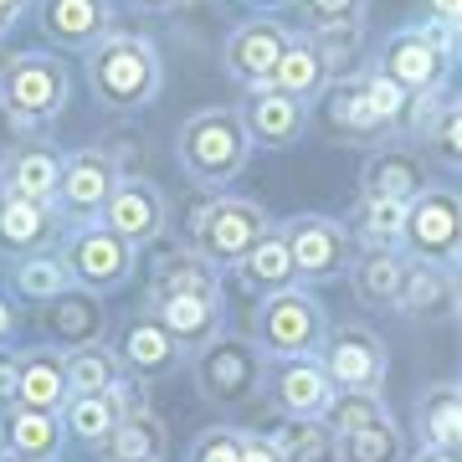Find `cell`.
<instances>
[{
  "label": "cell",
  "mask_w": 462,
  "mask_h": 462,
  "mask_svg": "<svg viewBox=\"0 0 462 462\" xmlns=\"http://www.w3.org/2000/svg\"><path fill=\"white\" fill-rule=\"evenodd\" d=\"M16 365H21L16 370V406L62 416V406H67V349L42 339V345L21 349Z\"/></svg>",
  "instance_id": "obj_23"
},
{
  "label": "cell",
  "mask_w": 462,
  "mask_h": 462,
  "mask_svg": "<svg viewBox=\"0 0 462 462\" xmlns=\"http://www.w3.org/2000/svg\"><path fill=\"white\" fill-rule=\"evenodd\" d=\"M236 118H242L252 149H293L309 129V108L288 93H278V88H252L236 108Z\"/></svg>",
  "instance_id": "obj_22"
},
{
  "label": "cell",
  "mask_w": 462,
  "mask_h": 462,
  "mask_svg": "<svg viewBox=\"0 0 462 462\" xmlns=\"http://www.w3.org/2000/svg\"><path fill=\"white\" fill-rule=\"evenodd\" d=\"M88 93L103 114H139L165 93V57L139 32H108L98 47L83 51Z\"/></svg>",
  "instance_id": "obj_1"
},
{
  "label": "cell",
  "mask_w": 462,
  "mask_h": 462,
  "mask_svg": "<svg viewBox=\"0 0 462 462\" xmlns=\"http://www.w3.org/2000/svg\"><path fill=\"white\" fill-rule=\"evenodd\" d=\"M406 257H401L396 247H380V252H355L345 267L349 288H355V298H360L365 309H375V314H396V293L401 282H406Z\"/></svg>",
  "instance_id": "obj_28"
},
{
  "label": "cell",
  "mask_w": 462,
  "mask_h": 462,
  "mask_svg": "<svg viewBox=\"0 0 462 462\" xmlns=\"http://www.w3.org/2000/svg\"><path fill=\"white\" fill-rule=\"evenodd\" d=\"M242 437L247 431L242 427H200L196 437H190V447H185V462H236L242 457Z\"/></svg>",
  "instance_id": "obj_45"
},
{
  "label": "cell",
  "mask_w": 462,
  "mask_h": 462,
  "mask_svg": "<svg viewBox=\"0 0 462 462\" xmlns=\"http://www.w3.org/2000/svg\"><path fill=\"white\" fill-rule=\"evenodd\" d=\"M0 462H26V457H16V452H5V447H0Z\"/></svg>",
  "instance_id": "obj_56"
},
{
  "label": "cell",
  "mask_w": 462,
  "mask_h": 462,
  "mask_svg": "<svg viewBox=\"0 0 462 462\" xmlns=\"http://www.w3.org/2000/svg\"><path fill=\"white\" fill-rule=\"evenodd\" d=\"M236 462H282V457H278V447L267 442V431H247V437H242V457Z\"/></svg>",
  "instance_id": "obj_47"
},
{
  "label": "cell",
  "mask_w": 462,
  "mask_h": 462,
  "mask_svg": "<svg viewBox=\"0 0 462 462\" xmlns=\"http://www.w3.org/2000/svg\"><path fill=\"white\" fill-rule=\"evenodd\" d=\"M267 88H278V93L298 98L303 108L329 88V72H324L314 42H309L303 32H293V42H288V51H282V62H278V72H273V83H267Z\"/></svg>",
  "instance_id": "obj_34"
},
{
  "label": "cell",
  "mask_w": 462,
  "mask_h": 462,
  "mask_svg": "<svg viewBox=\"0 0 462 462\" xmlns=\"http://www.w3.org/2000/svg\"><path fill=\"white\" fill-rule=\"evenodd\" d=\"M57 462H62V457H57Z\"/></svg>",
  "instance_id": "obj_58"
},
{
  "label": "cell",
  "mask_w": 462,
  "mask_h": 462,
  "mask_svg": "<svg viewBox=\"0 0 462 462\" xmlns=\"http://www.w3.org/2000/svg\"><path fill=\"white\" fill-rule=\"evenodd\" d=\"M32 11L57 51H88L114 32V0H36Z\"/></svg>",
  "instance_id": "obj_19"
},
{
  "label": "cell",
  "mask_w": 462,
  "mask_h": 462,
  "mask_svg": "<svg viewBox=\"0 0 462 462\" xmlns=\"http://www.w3.org/2000/svg\"><path fill=\"white\" fill-rule=\"evenodd\" d=\"M365 83V98H370V114L380 118V129L385 134H401V118H406V103H411V93H401L385 72H375V67H365L360 72Z\"/></svg>",
  "instance_id": "obj_44"
},
{
  "label": "cell",
  "mask_w": 462,
  "mask_h": 462,
  "mask_svg": "<svg viewBox=\"0 0 462 462\" xmlns=\"http://www.w3.org/2000/svg\"><path fill=\"white\" fill-rule=\"evenodd\" d=\"M263 391L278 416H324L334 401V385L314 355H293V360H267Z\"/></svg>",
  "instance_id": "obj_17"
},
{
  "label": "cell",
  "mask_w": 462,
  "mask_h": 462,
  "mask_svg": "<svg viewBox=\"0 0 462 462\" xmlns=\"http://www.w3.org/2000/svg\"><path fill=\"white\" fill-rule=\"evenodd\" d=\"M278 231H282V242H288V257H293L298 288H319V282L345 278L355 247H349V231L339 216L298 211L288 221H278Z\"/></svg>",
  "instance_id": "obj_10"
},
{
  "label": "cell",
  "mask_w": 462,
  "mask_h": 462,
  "mask_svg": "<svg viewBox=\"0 0 462 462\" xmlns=\"http://www.w3.org/2000/svg\"><path fill=\"white\" fill-rule=\"evenodd\" d=\"M401 211L396 200H355V211L345 216V231H349V247L355 252H380V247H396L401 236Z\"/></svg>",
  "instance_id": "obj_36"
},
{
  "label": "cell",
  "mask_w": 462,
  "mask_h": 462,
  "mask_svg": "<svg viewBox=\"0 0 462 462\" xmlns=\"http://www.w3.org/2000/svg\"><path fill=\"white\" fill-rule=\"evenodd\" d=\"M16 334H21V309H16V298L0 288V349L16 345Z\"/></svg>",
  "instance_id": "obj_48"
},
{
  "label": "cell",
  "mask_w": 462,
  "mask_h": 462,
  "mask_svg": "<svg viewBox=\"0 0 462 462\" xmlns=\"http://www.w3.org/2000/svg\"><path fill=\"white\" fill-rule=\"evenodd\" d=\"M339 462H406V431L396 416H375L339 437Z\"/></svg>",
  "instance_id": "obj_37"
},
{
  "label": "cell",
  "mask_w": 462,
  "mask_h": 462,
  "mask_svg": "<svg viewBox=\"0 0 462 462\" xmlns=\"http://www.w3.org/2000/svg\"><path fill=\"white\" fill-rule=\"evenodd\" d=\"M118 375H124V370H118L108 339L67 349V396H103Z\"/></svg>",
  "instance_id": "obj_40"
},
{
  "label": "cell",
  "mask_w": 462,
  "mask_h": 462,
  "mask_svg": "<svg viewBox=\"0 0 462 462\" xmlns=\"http://www.w3.org/2000/svg\"><path fill=\"white\" fill-rule=\"evenodd\" d=\"M252 139L242 129L236 108H196L175 134V165L196 190H226L242 180V170L252 165Z\"/></svg>",
  "instance_id": "obj_2"
},
{
  "label": "cell",
  "mask_w": 462,
  "mask_h": 462,
  "mask_svg": "<svg viewBox=\"0 0 462 462\" xmlns=\"http://www.w3.org/2000/svg\"><path fill=\"white\" fill-rule=\"evenodd\" d=\"M396 314L416 319V324H452V314H457V267L411 263L396 293Z\"/></svg>",
  "instance_id": "obj_25"
},
{
  "label": "cell",
  "mask_w": 462,
  "mask_h": 462,
  "mask_svg": "<svg viewBox=\"0 0 462 462\" xmlns=\"http://www.w3.org/2000/svg\"><path fill=\"white\" fill-rule=\"evenodd\" d=\"M406 462H457V452H447V447H416Z\"/></svg>",
  "instance_id": "obj_52"
},
{
  "label": "cell",
  "mask_w": 462,
  "mask_h": 462,
  "mask_svg": "<svg viewBox=\"0 0 462 462\" xmlns=\"http://www.w3.org/2000/svg\"><path fill=\"white\" fill-rule=\"evenodd\" d=\"M190 360V380H196V396L211 406V411H242L263 396V375L267 360L263 349L252 345L247 334H216L211 345H200Z\"/></svg>",
  "instance_id": "obj_3"
},
{
  "label": "cell",
  "mask_w": 462,
  "mask_h": 462,
  "mask_svg": "<svg viewBox=\"0 0 462 462\" xmlns=\"http://www.w3.org/2000/svg\"><path fill=\"white\" fill-rule=\"evenodd\" d=\"M457 242H462L457 185H427L421 196L406 200V211H401V236H396V252L406 263L457 267Z\"/></svg>",
  "instance_id": "obj_9"
},
{
  "label": "cell",
  "mask_w": 462,
  "mask_h": 462,
  "mask_svg": "<svg viewBox=\"0 0 462 462\" xmlns=\"http://www.w3.org/2000/svg\"><path fill=\"white\" fill-rule=\"evenodd\" d=\"M427 21H437V26H457L462 21V0H427Z\"/></svg>",
  "instance_id": "obj_50"
},
{
  "label": "cell",
  "mask_w": 462,
  "mask_h": 462,
  "mask_svg": "<svg viewBox=\"0 0 462 462\" xmlns=\"http://www.w3.org/2000/svg\"><path fill=\"white\" fill-rule=\"evenodd\" d=\"M457 67V26H401L385 36V47L375 57V72H385L401 93H437Z\"/></svg>",
  "instance_id": "obj_5"
},
{
  "label": "cell",
  "mask_w": 462,
  "mask_h": 462,
  "mask_svg": "<svg viewBox=\"0 0 462 462\" xmlns=\"http://www.w3.org/2000/svg\"><path fill=\"white\" fill-rule=\"evenodd\" d=\"M139 11H149V16H165V11H180L185 0H134Z\"/></svg>",
  "instance_id": "obj_53"
},
{
  "label": "cell",
  "mask_w": 462,
  "mask_h": 462,
  "mask_svg": "<svg viewBox=\"0 0 462 462\" xmlns=\"http://www.w3.org/2000/svg\"><path fill=\"white\" fill-rule=\"evenodd\" d=\"M0 5H5V11H11V16H26V11H32V5H36V0H0Z\"/></svg>",
  "instance_id": "obj_54"
},
{
  "label": "cell",
  "mask_w": 462,
  "mask_h": 462,
  "mask_svg": "<svg viewBox=\"0 0 462 462\" xmlns=\"http://www.w3.org/2000/svg\"><path fill=\"white\" fill-rule=\"evenodd\" d=\"M273 226L263 200H247V196H231V190H216L196 206L190 216V247L216 267V273H231L242 263V252Z\"/></svg>",
  "instance_id": "obj_7"
},
{
  "label": "cell",
  "mask_w": 462,
  "mask_h": 462,
  "mask_svg": "<svg viewBox=\"0 0 462 462\" xmlns=\"http://www.w3.org/2000/svg\"><path fill=\"white\" fill-rule=\"evenodd\" d=\"M16 355H11V345L0 349V411H5V406H16Z\"/></svg>",
  "instance_id": "obj_49"
},
{
  "label": "cell",
  "mask_w": 462,
  "mask_h": 462,
  "mask_svg": "<svg viewBox=\"0 0 462 462\" xmlns=\"http://www.w3.org/2000/svg\"><path fill=\"white\" fill-rule=\"evenodd\" d=\"M108 396H114L118 416H134V411H149V380H134V375H118L108 385Z\"/></svg>",
  "instance_id": "obj_46"
},
{
  "label": "cell",
  "mask_w": 462,
  "mask_h": 462,
  "mask_svg": "<svg viewBox=\"0 0 462 462\" xmlns=\"http://www.w3.org/2000/svg\"><path fill=\"white\" fill-rule=\"evenodd\" d=\"M47 309V339L57 349H78V345H98L108 339V309H103L98 293H88V288H62V293L42 303Z\"/></svg>",
  "instance_id": "obj_24"
},
{
  "label": "cell",
  "mask_w": 462,
  "mask_h": 462,
  "mask_svg": "<svg viewBox=\"0 0 462 462\" xmlns=\"http://www.w3.org/2000/svg\"><path fill=\"white\" fill-rule=\"evenodd\" d=\"M98 462H139V457H98Z\"/></svg>",
  "instance_id": "obj_57"
},
{
  "label": "cell",
  "mask_w": 462,
  "mask_h": 462,
  "mask_svg": "<svg viewBox=\"0 0 462 462\" xmlns=\"http://www.w3.org/2000/svg\"><path fill=\"white\" fill-rule=\"evenodd\" d=\"M293 42V26H282L278 16H247L236 21L221 42V67H226V78L236 88H267L273 83V72H278L282 51Z\"/></svg>",
  "instance_id": "obj_13"
},
{
  "label": "cell",
  "mask_w": 462,
  "mask_h": 462,
  "mask_svg": "<svg viewBox=\"0 0 462 462\" xmlns=\"http://www.w3.org/2000/svg\"><path fill=\"white\" fill-rule=\"evenodd\" d=\"M314 360L324 365L334 391H385L391 375V349L370 324H329Z\"/></svg>",
  "instance_id": "obj_11"
},
{
  "label": "cell",
  "mask_w": 462,
  "mask_h": 462,
  "mask_svg": "<svg viewBox=\"0 0 462 462\" xmlns=\"http://www.w3.org/2000/svg\"><path fill=\"white\" fill-rule=\"evenodd\" d=\"M144 309L160 324L185 355H196L200 345H211L216 334L226 329V298H211V293H154L149 288Z\"/></svg>",
  "instance_id": "obj_18"
},
{
  "label": "cell",
  "mask_w": 462,
  "mask_h": 462,
  "mask_svg": "<svg viewBox=\"0 0 462 462\" xmlns=\"http://www.w3.org/2000/svg\"><path fill=\"white\" fill-rule=\"evenodd\" d=\"M411 437L416 447H447L457 452L462 442V401H457V380H431L416 391V411H411Z\"/></svg>",
  "instance_id": "obj_27"
},
{
  "label": "cell",
  "mask_w": 462,
  "mask_h": 462,
  "mask_svg": "<svg viewBox=\"0 0 462 462\" xmlns=\"http://www.w3.org/2000/svg\"><path fill=\"white\" fill-rule=\"evenodd\" d=\"M108 349H114V360H118L124 375L149 380V385L175 375L180 360H185V349L170 339L165 324L149 314V309H134V314L114 319V324H108Z\"/></svg>",
  "instance_id": "obj_12"
},
{
  "label": "cell",
  "mask_w": 462,
  "mask_h": 462,
  "mask_svg": "<svg viewBox=\"0 0 462 462\" xmlns=\"http://www.w3.org/2000/svg\"><path fill=\"white\" fill-rule=\"evenodd\" d=\"M324 329H329V309H324L309 288L293 282V288H282V293L257 298L247 339L263 349V360H293V355H314Z\"/></svg>",
  "instance_id": "obj_6"
},
{
  "label": "cell",
  "mask_w": 462,
  "mask_h": 462,
  "mask_svg": "<svg viewBox=\"0 0 462 462\" xmlns=\"http://www.w3.org/2000/svg\"><path fill=\"white\" fill-rule=\"evenodd\" d=\"M236 278H242V288H247L252 298H267V293H282V288H293V257H288V242H282L278 221L252 242L247 252H242V263L231 267Z\"/></svg>",
  "instance_id": "obj_30"
},
{
  "label": "cell",
  "mask_w": 462,
  "mask_h": 462,
  "mask_svg": "<svg viewBox=\"0 0 462 462\" xmlns=\"http://www.w3.org/2000/svg\"><path fill=\"white\" fill-rule=\"evenodd\" d=\"M170 452V427L165 416L154 411H134V416H118V427L108 431L98 457H139V462H165Z\"/></svg>",
  "instance_id": "obj_33"
},
{
  "label": "cell",
  "mask_w": 462,
  "mask_h": 462,
  "mask_svg": "<svg viewBox=\"0 0 462 462\" xmlns=\"http://www.w3.org/2000/svg\"><path fill=\"white\" fill-rule=\"evenodd\" d=\"M118 180H124V170H118L114 149H103V144L72 149V154H62V180H57V200L51 206L62 211V221H93L108 206Z\"/></svg>",
  "instance_id": "obj_14"
},
{
  "label": "cell",
  "mask_w": 462,
  "mask_h": 462,
  "mask_svg": "<svg viewBox=\"0 0 462 462\" xmlns=\"http://www.w3.org/2000/svg\"><path fill=\"white\" fill-rule=\"evenodd\" d=\"M319 51V62H324V72L334 78H355V72H365L360 67V51H365V26H345V32H319L309 36Z\"/></svg>",
  "instance_id": "obj_42"
},
{
  "label": "cell",
  "mask_w": 462,
  "mask_h": 462,
  "mask_svg": "<svg viewBox=\"0 0 462 462\" xmlns=\"http://www.w3.org/2000/svg\"><path fill=\"white\" fill-rule=\"evenodd\" d=\"M98 221L108 231H118L134 252L154 247V242H165V226H170V200L165 190L154 180H139V175H124L114 185V196L108 206L98 211Z\"/></svg>",
  "instance_id": "obj_15"
},
{
  "label": "cell",
  "mask_w": 462,
  "mask_h": 462,
  "mask_svg": "<svg viewBox=\"0 0 462 462\" xmlns=\"http://www.w3.org/2000/svg\"><path fill=\"white\" fill-rule=\"evenodd\" d=\"M57 180H62V149L47 144H21L0 160V190L26 200H57Z\"/></svg>",
  "instance_id": "obj_29"
},
{
  "label": "cell",
  "mask_w": 462,
  "mask_h": 462,
  "mask_svg": "<svg viewBox=\"0 0 462 462\" xmlns=\"http://www.w3.org/2000/svg\"><path fill=\"white\" fill-rule=\"evenodd\" d=\"M365 11H370V0H298L303 36L345 32V26H365Z\"/></svg>",
  "instance_id": "obj_43"
},
{
  "label": "cell",
  "mask_w": 462,
  "mask_h": 462,
  "mask_svg": "<svg viewBox=\"0 0 462 462\" xmlns=\"http://www.w3.org/2000/svg\"><path fill=\"white\" fill-rule=\"evenodd\" d=\"M11 26H16V16H11V11H5V5H0V42H5V36H11Z\"/></svg>",
  "instance_id": "obj_55"
},
{
  "label": "cell",
  "mask_w": 462,
  "mask_h": 462,
  "mask_svg": "<svg viewBox=\"0 0 462 462\" xmlns=\"http://www.w3.org/2000/svg\"><path fill=\"white\" fill-rule=\"evenodd\" d=\"M267 442L282 462H339V437L324 427V416H278Z\"/></svg>",
  "instance_id": "obj_32"
},
{
  "label": "cell",
  "mask_w": 462,
  "mask_h": 462,
  "mask_svg": "<svg viewBox=\"0 0 462 462\" xmlns=\"http://www.w3.org/2000/svg\"><path fill=\"white\" fill-rule=\"evenodd\" d=\"M427 185H431L427 160H421L416 149L396 144V139L375 144L360 165V196L365 200H396V206H406V200L421 196Z\"/></svg>",
  "instance_id": "obj_20"
},
{
  "label": "cell",
  "mask_w": 462,
  "mask_h": 462,
  "mask_svg": "<svg viewBox=\"0 0 462 462\" xmlns=\"http://www.w3.org/2000/svg\"><path fill=\"white\" fill-rule=\"evenodd\" d=\"M62 416L57 411H32V406H5L0 411V447L26 462H57L62 457Z\"/></svg>",
  "instance_id": "obj_26"
},
{
  "label": "cell",
  "mask_w": 462,
  "mask_h": 462,
  "mask_svg": "<svg viewBox=\"0 0 462 462\" xmlns=\"http://www.w3.org/2000/svg\"><path fill=\"white\" fill-rule=\"evenodd\" d=\"M252 16H278V11H288V5H298V0H242Z\"/></svg>",
  "instance_id": "obj_51"
},
{
  "label": "cell",
  "mask_w": 462,
  "mask_h": 462,
  "mask_svg": "<svg viewBox=\"0 0 462 462\" xmlns=\"http://www.w3.org/2000/svg\"><path fill=\"white\" fill-rule=\"evenodd\" d=\"M375 416H391L385 391H334L329 411H324V427H329L334 437H345V431L365 427V421H375Z\"/></svg>",
  "instance_id": "obj_41"
},
{
  "label": "cell",
  "mask_w": 462,
  "mask_h": 462,
  "mask_svg": "<svg viewBox=\"0 0 462 462\" xmlns=\"http://www.w3.org/2000/svg\"><path fill=\"white\" fill-rule=\"evenodd\" d=\"M67 67L57 51H16L0 62V118L16 129H42L67 108Z\"/></svg>",
  "instance_id": "obj_4"
},
{
  "label": "cell",
  "mask_w": 462,
  "mask_h": 462,
  "mask_svg": "<svg viewBox=\"0 0 462 462\" xmlns=\"http://www.w3.org/2000/svg\"><path fill=\"white\" fill-rule=\"evenodd\" d=\"M421 144H427V154H421L427 165L437 160L447 175H457V165H462V114H457V83H452V78L442 83V103H437V118L427 124Z\"/></svg>",
  "instance_id": "obj_38"
},
{
  "label": "cell",
  "mask_w": 462,
  "mask_h": 462,
  "mask_svg": "<svg viewBox=\"0 0 462 462\" xmlns=\"http://www.w3.org/2000/svg\"><path fill=\"white\" fill-rule=\"evenodd\" d=\"M62 231L67 221L57 206L0 190V263H21L32 252H51L62 242Z\"/></svg>",
  "instance_id": "obj_16"
},
{
  "label": "cell",
  "mask_w": 462,
  "mask_h": 462,
  "mask_svg": "<svg viewBox=\"0 0 462 462\" xmlns=\"http://www.w3.org/2000/svg\"><path fill=\"white\" fill-rule=\"evenodd\" d=\"M221 278H226V273H216L196 247H170V252L154 257V267H149V288H154V293H211V298H226Z\"/></svg>",
  "instance_id": "obj_31"
},
{
  "label": "cell",
  "mask_w": 462,
  "mask_h": 462,
  "mask_svg": "<svg viewBox=\"0 0 462 462\" xmlns=\"http://www.w3.org/2000/svg\"><path fill=\"white\" fill-rule=\"evenodd\" d=\"M5 293L21 298V303H51V298L62 293V288H72V278H67V263L62 252H32V257H21V263H11V273H5Z\"/></svg>",
  "instance_id": "obj_35"
},
{
  "label": "cell",
  "mask_w": 462,
  "mask_h": 462,
  "mask_svg": "<svg viewBox=\"0 0 462 462\" xmlns=\"http://www.w3.org/2000/svg\"><path fill=\"white\" fill-rule=\"evenodd\" d=\"M57 252H62L72 288H88V293H98V298L129 288L134 273H139V252H134L118 231L103 226L98 216H93V221H72V226L62 231Z\"/></svg>",
  "instance_id": "obj_8"
},
{
  "label": "cell",
  "mask_w": 462,
  "mask_h": 462,
  "mask_svg": "<svg viewBox=\"0 0 462 462\" xmlns=\"http://www.w3.org/2000/svg\"><path fill=\"white\" fill-rule=\"evenodd\" d=\"M114 427H118V406H114L108 391H103V396H67L62 431L72 437V442H83L88 452H103V442H108Z\"/></svg>",
  "instance_id": "obj_39"
},
{
  "label": "cell",
  "mask_w": 462,
  "mask_h": 462,
  "mask_svg": "<svg viewBox=\"0 0 462 462\" xmlns=\"http://www.w3.org/2000/svg\"><path fill=\"white\" fill-rule=\"evenodd\" d=\"M309 108H319V124H324V134H329V139L365 144V149H375V144H385V139H391V134L380 129V118L370 114V98H365L360 72H355V78H334V83L324 88Z\"/></svg>",
  "instance_id": "obj_21"
}]
</instances>
